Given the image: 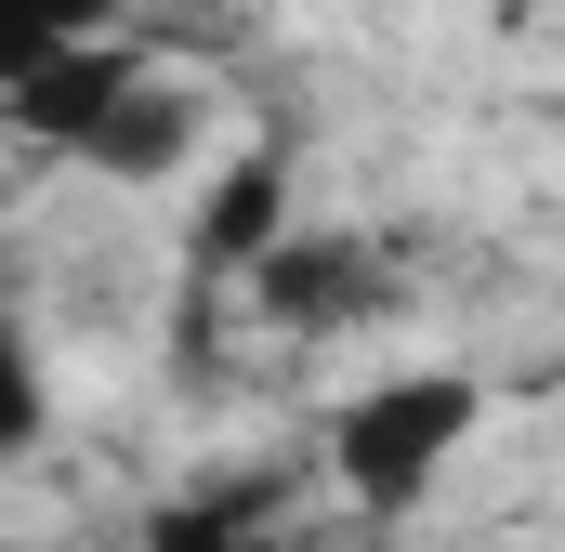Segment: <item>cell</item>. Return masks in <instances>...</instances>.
Masks as SVG:
<instances>
[{"mask_svg":"<svg viewBox=\"0 0 565 552\" xmlns=\"http://www.w3.org/2000/svg\"><path fill=\"white\" fill-rule=\"evenodd\" d=\"M473 421H487V395L460 369H408V382H369L355 408L329 421V460H342V487L369 513H408V500H434V474L473 447Z\"/></svg>","mask_w":565,"mask_h":552,"instance_id":"1","label":"cell"},{"mask_svg":"<svg viewBox=\"0 0 565 552\" xmlns=\"http://www.w3.org/2000/svg\"><path fill=\"white\" fill-rule=\"evenodd\" d=\"M145 79V53L119 40H66V53H40V66H13L0 79V106H13V132L53 145V158H93V132L119 119V93Z\"/></svg>","mask_w":565,"mask_h":552,"instance_id":"2","label":"cell"},{"mask_svg":"<svg viewBox=\"0 0 565 552\" xmlns=\"http://www.w3.org/2000/svg\"><path fill=\"white\" fill-rule=\"evenodd\" d=\"M250 302H264L277 329H342V316L382 302V251H369V237H277V251L250 264Z\"/></svg>","mask_w":565,"mask_h":552,"instance_id":"3","label":"cell"},{"mask_svg":"<svg viewBox=\"0 0 565 552\" xmlns=\"http://www.w3.org/2000/svg\"><path fill=\"white\" fill-rule=\"evenodd\" d=\"M277 237H289V158H237V171L211 184V211H198V264L250 276Z\"/></svg>","mask_w":565,"mask_h":552,"instance_id":"4","label":"cell"},{"mask_svg":"<svg viewBox=\"0 0 565 552\" xmlns=\"http://www.w3.org/2000/svg\"><path fill=\"white\" fill-rule=\"evenodd\" d=\"M264 513H277V474H224V487L171 500L132 552H277V540H264Z\"/></svg>","mask_w":565,"mask_h":552,"instance_id":"5","label":"cell"},{"mask_svg":"<svg viewBox=\"0 0 565 552\" xmlns=\"http://www.w3.org/2000/svg\"><path fill=\"white\" fill-rule=\"evenodd\" d=\"M184 145H198V106L145 66L132 93H119V119L93 132V171H132V184H158V171H184Z\"/></svg>","mask_w":565,"mask_h":552,"instance_id":"6","label":"cell"},{"mask_svg":"<svg viewBox=\"0 0 565 552\" xmlns=\"http://www.w3.org/2000/svg\"><path fill=\"white\" fill-rule=\"evenodd\" d=\"M66 40H106V0H0V79L66 53Z\"/></svg>","mask_w":565,"mask_h":552,"instance_id":"7","label":"cell"},{"mask_svg":"<svg viewBox=\"0 0 565 552\" xmlns=\"http://www.w3.org/2000/svg\"><path fill=\"white\" fill-rule=\"evenodd\" d=\"M40 421H53V382H40L26 329H0V460H26V447H40Z\"/></svg>","mask_w":565,"mask_h":552,"instance_id":"8","label":"cell"}]
</instances>
